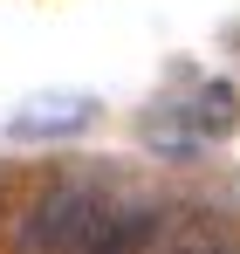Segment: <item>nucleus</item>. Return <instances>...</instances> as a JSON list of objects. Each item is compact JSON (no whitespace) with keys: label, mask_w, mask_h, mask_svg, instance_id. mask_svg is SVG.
Instances as JSON below:
<instances>
[{"label":"nucleus","mask_w":240,"mask_h":254,"mask_svg":"<svg viewBox=\"0 0 240 254\" xmlns=\"http://www.w3.org/2000/svg\"><path fill=\"white\" fill-rule=\"evenodd\" d=\"M103 192L96 186H82V179H62V186H48L28 213V227H21V248L28 254H82L89 248V234H96V220H103Z\"/></svg>","instance_id":"obj_1"},{"label":"nucleus","mask_w":240,"mask_h":254,"mask_svg":"<svg viewBox=\"0 0 240 254\" xmlns=\"http://www.w3.org/2000/svg\"><path fill=\"white\" fill-rule=\"evenodd\" d=\"M151 234H158V206L123 199V206H103V220H96V234H89L82 254H144Z\"/></svg>","instance_id":"obj_2"},{"label":"nucleus","mask_w":240,"mask_h":254,"mask_svg":"<svg viewBox=\"0 0 240 254\" xmlns=\"http://www.w3.org/2000/svg\"><path fill=\"white\" fill-rule=\"evenodd\" d=\"M179 117L192 124V137H199V144H213V137H227V130H234L240 103H234V89H227V83H206L199 96H185V103H179Z\"/></svg>","instance_id":"obj_3"},{"label":"nucleus","mask_w":240,"mask_h":254,"mask_svg":"<svg viewBox=\"0 0 240 254\" xmlns=\"http://www.w3.org/2000/svg\"><path fill=\"white\" fill-rule=\"evenodd\" d=\"M89 96H48V103H28L21 117H14V137H48V130H76L89 124Z\"/></svg>","instance_id":"obj_4"}]
</instances>
